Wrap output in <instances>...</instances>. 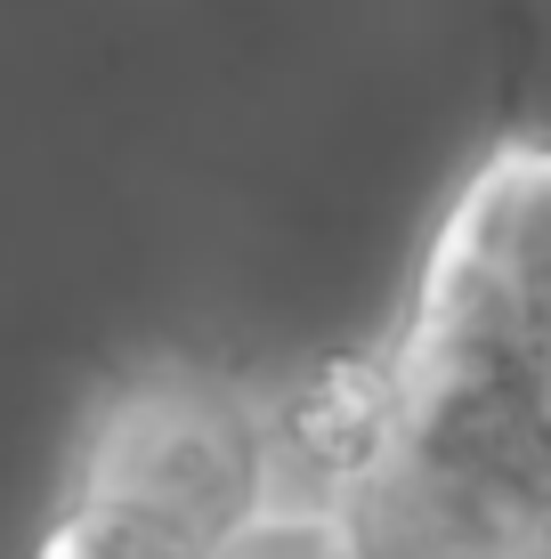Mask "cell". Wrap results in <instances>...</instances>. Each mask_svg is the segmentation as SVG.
Returning a JSON list of instances; mask_svg holds the SVG:
<instances>
[{"label": "cell", "mask_w": 551, "mask_h": 559, "mask_svg": "<svg viewBox=\"0 0 551 559\" xmlns=\"http://www.w3.org/2000/svg\"><path fill=\"white\" fill-rule=\"evenodd\" d=\"M366 559H551V139L463 170L390 341L300 381Z\"/></svg>", "instance_id": "1"}, {"label": "cell", "mask_w": 551, "mask_h": 559, "mask_svg": "<svg viewBox=\"0 0 551 559\" xmlns=\"http://www.w3.org/2000/svg\"><path fill=\"white\" fill-rule=\"evenodd\" d=\"M41 559H366L292 390L146 365L98 406Z\"/></svg>", "instance_id": "2"}]
</instances>
